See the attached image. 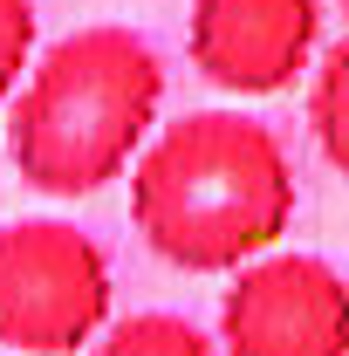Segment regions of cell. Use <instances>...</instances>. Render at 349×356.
Listing matches in <instances>:
<instances>
[{
	"label": "cell",
	"instance_id": "cell-1",
	"mask_svg": "<svg viewBox=\"0 0 349 356\" xmlns=\"http://www.w3.org/2000/svg\"><path fill=\"white\" fill-rule=\"evenodd\" d=\"M295 199L288 144L240 110H192L131 158V220L144 247L185 274H233L274 254Z\"/></svg>",
	"mask_w": 349,
	"mask_h": 356
},
{
	"label": "cell",
	"instance_id": "cell-2",
	"mask_svg": "<svg viewBox=\"0 0 349 356\" xmlns=\"http://www.w3.org/2000/svg\"><path fill=\"white\" fill-rule=\"evenodd\" d=\"M165 103V62L137 28L96 21L28 62L7 96V165L48 199H89L131 172Z\"/></svg>",
	"mask_w": 349,
	"mask_h": 356
},
{
	"label": "cell",
	"instance_id": "cell-3",
	"mask_svg": "<svg viewBox=\"0 0 349 356\" xmlns=\"http://www.w3.org/2000/svg\"><path fill=\"white\" fill-rule=\"evenodd\" d=\"M110 322V261L69 220L0 226V350L69 356Z\"/></svg>",
	"mask_w": 349,
	"mask_h": 356
},
{
	"label": "cell",
	"instance_id": "cell-4",
	"mask_svg": "<svg viewBox=\"0 0 349 356\" xmlns=\"http://www.w3.org/2000/svg\"><path fill=\"white\" fill-rule=\"evenodd\" d=\"M226 356H349V288L322 254H254L219 302Z\"/></svg>",
	"mask_w": 349,
	"mask_h": 356
},
{
	"label": "cell",
	"instance_id": "cell-5",
	"mask_svg": "<svg viewBox=\"0 0 349 356\" xmlns=\"http://www.w3.org/2000/svg\"><path fill=\"white\" fill-rule=\"evenodd\" d=\"M322 42V0H192V69L226 96L295 89Z\"/></svg>",
	"mask_w": 349,
	"mask_h": 356
},
{
	"label": "cell",
	"instance_id": "cell-6",
	"mask_svg": "<svg viewBox=\"0 0 349 356\" xmlns=\"http://www.w3.org/2000/svg\"><path fill=\"white\" fill-rule=\"evenodd\" d=\"M96 356H219V350H213V336L199 322H185L172 309H144V315L110 322Z\"/></svg>",
	"mask_w": 349,
	"mask_h": 356
},
{
	"label": "cell",
	"instance_id": "cell-7",
	"mask_svg": "<svg viewBox=\"0 0 349 356\" xmlns=\"http://www.w3.org/2000/svg\"><path fill=\"white\" fill-rule=\"evenodd\" d=\"M315 83H308V131L322 144L329 172H349V137H343V76H349V48H322V62H308Z\"/></svg>",
	"mask_w": 349,
	"mask_h": 356
},
{
	"label": "cell",
	"instance_id": "cell-8",
	"mask_svg": "<svg viewBox=\"0 0 349 356\" xmlns=\"http://www.w3.org/2000/svg\"><path fill=\"white\" fill-rule=\"evenodd\" d=\"M35 35H42L35 0H0V103L21 89V76H28V62H35Z\"/></svg>",
	"mask_w": 349,
	"mask_h": 356
},
{
	"label": "cell",
	"instance_id": "cell-9",
	"mask_svg": "<svg viewBox=\"0 0 349 356\" xmlns=\"http://www.w3.org/2000/svg\"><path fill=\"white\" fill-rule=\"evenodd\" d=\"M0 356H7V350H0Z\"/></svg>",
	"mask_w": 349,
	"mask_h": 356
}]
</instances>
